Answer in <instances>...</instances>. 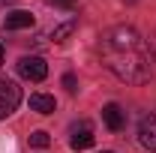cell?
<instances>
[{
    "mask_svg": "<svg viewBox=\"0 0 156 153\" xmlns=\"http://www.w3.org/2000/svg\"><path fill=\"white\" fill-rule=\"evenodd\" d=\"M105 63L120 81H129V84L150 81V54L144 48H138V51H105Z\"/></svg>",
    "mask_w": 156,
    "mask_h": 153,
    "instance_id": "6da1fadb",
    "label": "cell"
},
{
    "mask_svg": "<svg viewBox=\"0 0 156 153\" xmlns=\"http://www.w3.org/2000/svg\"><path fill=\"white\" fill-rule=\"evenodd\" d=\"M105 51H138L141 48V36H138L132 27H111L105 33V42H102Z\"/></svg>",
    "mask_w": 156,
    "mask_h": 153,
    "instance_id": "7a4b0ae2",
    "label": "cell"
},
{
    "mask_svg": "<svg viewBox=\"0 0 156 153\" xmlns=\"http://www.w3.org/2000/svg\"><path fill=\"white\" fill-rule=\"evenodd\" d=\"M18 105H21V87L15 84V81L0 78V120L9 117Z\"/></svg>",
    "mask_w": 156,
    "mask_h": 153,
    "instance_id": "3957f363",
    "label": "cell"
},
{
    "mask_svg": "<svg viewBox=\"0 0 156 153\" xmlns=\"http://www.w3.org/2000/svg\"><path fill=\"white\" fill-rule=\"evenodd\" d=\"M69 147H72V150H87V147H93V126H90L87 120L72 123V129H69Z\"/></svg>",
    "mask_w": 156,
    "mask_h": 153,
    "instance_id": "277c9868",
    "label": "cell"
},
{
    "mask_svg": "<svg viewBox=\"0 0 156 153\" xmlns=\"http://www.w3.org/2000/svg\"><path fill=\"white\" fill-rule=\"evenodd\" d=\"M18 75L27 81H45L48 75V63L42 57H21L18 60Z\"/></svg>",
    "mask_w": 156,
    "mask_h": 153,
    "instance_id": "5b68a950",
    "label": "cell"
},
{
    "mask_svg": "<svg viewBox=\"0 0 156 153\" xmlns=\"http://www.w3.org/2000/svg\"><path fill=\"white\" fill-rule=\"evenodd\" d=\"M138 141H141V147H147V150L156 153V111L141 120V126H138Z\"/></svg>",
    "mask_w": 156,
    "mask_h": 153,
    "instance_id": "8992f818",
    "label": "cell"
},
{
    "mask_svg": "<svg viewBox=\"0 0 156 153\" xmlns=\"http://www.w3.org/2000/svg\"><path fill=\"white\" fill-rule=\"evenodd\" d=\"M102 120H105V126H108L111 132H120L123 123H126V114H123V108H120L117 102H108V105L102 108Z\"/></svg>",
    "mask_w": 156,
    "mask_h": 153,
    "instance_id": "52a82bcc",
    "label": "cell"
},
{
    "mask_svg": "<svg viewBox=\"0 0 156 153\" xmlns=\"http://www.w3.org/2000/svg\"><path fill=\"white\" fill-rule=\"evenodd\" d=\"M3 27H6V30H24V27H33V15H30L27 9H15V12H9V15L3 18Z\"/></svg>",
    "mask_w": 156,
    "mask_h": 153,
    "instance_id": "ba28073f",
    "label": "cell"
},
{
    "mask_svg": "<svg viewBox=\"0 0 156 153\" xmlns=\"http://www.w3.org/2000/svg\"><path fill=\"white\" fill-rule=\"evenodd\" d=\"M30 108L36 114H54L57 102H54V96H48V93H33L30 96Z\"/></svg>",
    "mask_w": 156,
    "mask_h": 153,
    "instance_id": "9c48e42d",
    "label": "cell"
},
{
    "mask_svg": "<svg viewBox=\"0 0 156 153\" xmlns=\"http://www.w3.org/2000/svg\"><path fill=\"white\" fill-rule=\"evenodd\" d=\"M72 30H75V21H66V24H60L51 30V39L54 42H66V36H72Z\"/></svg>",
    "mask_w": 156,
    "mask_h": 153,
    "instance_id": "30bf717a",
    "label": "cell"
},
{
    "mask_svg": "<svg viewBox=\"0 0 156 153\" xmlns=\"http://www.w3.org/2000/svg\"><path fill=\"white\" fill-rule=\"evenodd\" d=\"M51 144V138H48V132H42V129H36V132H30V147H48Z\"/></svg>",
    "mask_w": 156,
    "mask_h": 153,
    "instance_id": "8fae6325",
    "label": "cell"
},
{
    "mask_svg": "<svg viewBox=\"0 0 156 153\" xmlns=\"http://www.w3.org/2000/svg\"><path fill=\"white\" fill-rule=\"evenodd\" d=\"M63 87H66L69 93H75V90H78V81H75V75H72V72H66V75H63Z\"/></svg>",
    "mask_w": 156,
    "mask_h": 153,
    "instance_id": "7c38bea8",
    "label": "cell"
},
{
    "mask_svg": "<svg viewBox=\"0 0 156 153\" xmlns=\"http://www.w3.org/2000/svg\"><path fill=\"white\" fill-rule=\"evenodd\" d=\"M48 3H57V6H72V0H48Z\"/></svg>",
    "mask_w": 156,
    "mask_h": 153,
    "instance_id": "4fadbf2b",
    "label": "cell"
},
{
    "mask_svg": "<svg viewBox=\"0 0 156 153\" xmlns=\"http://www.w3.org/2000/svg\"><path fill=\"white\" fill-rule=\"evenodd\" d=\"M0 66H3V45H0Z\"/></svg>",
    "mask_w": 156,
    "mask_h": 153,
    "instance_id": "5bb4252c",
    "label": "cell"
},
{
    "mask_svg": "<svg viewBox=\"0 0 156 153\" xmlns=\"http://www.w3.org/2000/svg\"><path fill=\"white\" fill-rule=\"evenodd\" d=\"M102 153H114V150H102Z\"/></svg>",
    "mask_w": 156,
    "mask_h": 153,
    "instance_id": "9a60e30c",
    "label": "cell"
}]
</instances>
